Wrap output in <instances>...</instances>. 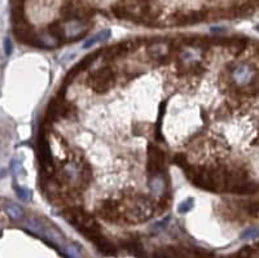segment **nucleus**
I'll return each instance as SVG.
<instances>
[{"label":"nucleus","instance_id":"obj_1","mask_svg":"<svg viewBox=\"0 0 259 258\" xmlns=\"http://www.w3.org/2000/svg\"><path fill=\"white\" fill-rule=\"evenodd\" d=\"M112 12L120 20L149 22L160 17L161 6L156 0H120L112 6Z\"/></svg>","mask_w":259,"mask_h":258},{"label":"nucleus","instance_id":"obj_2","mask_svg":"<svg viewBox=\"0 0 259 258\" xmlns=\"http://www.w3.org/2000/svg\"><path fill=\"white\" fill-rule=\"evenodd\" d=\"M120 218L130 224H138L148 220L154 214V204L142 194L130 192L120 200Z\"/></svg>","mask_w":259,"mask_h":258},{"label":"nucleus","instance_id":"obj_3","mask_svg":"<svg viewBox=\"0 0 259 258\" xmlns=\"http://www.w3.org/2000/svg\"><path fill=\"white\" fill-rule=\"evenodd\" d=\"M61 214L66 218L68 222L76 226L78 231H80L83 235L87 236L92 242L98 239V236H102V231H100V226H98V220L94 217H91L88 213L82 210V209L72 208V209L64 210Z\"/></svg>","mask_w":259,"mask_h":258},{"label":"nucleus","instance_id":"obj_4","mask_svg":"<svg viewBox=\"0 0 259 258\" xmlns=\"http://www.w3.org/2000/svg\"><path fill=\"white\" fill-rule=\"evenodd\" d=\"M91 180V170L82 162H69L60 172L61 184H69L73 188L86 187Z\"/></svg>","mask_w":259,"mask_h":258},{"label":"nucleus","instance_id":"obj_5","mask_svg":"<svg viewBox=\"0 0 259 258\" xmlns=\"http://www.w3.org/2000/svg\"><path fill=\"white\" fill-rule=\"evenodd\" d=\"M231 80L234 86L245 90V91H249L252 88L256 91L258 88V70L252 64L241 62L232 68Z\"/></svg>","mask_w":259,"mask_h":258},{"label":"nucleus","instance_id":"obj_6","mask_svg":"<svg viewBox=\"0 0 259 258\" xmlns=\"http://www.w3.org/2000/svg\"><path fill=\"white\" fill-rule=\"evenodd\" d=\"M114 82H116V73L110 66L100 68L87 80L88 86L98 94L108 92L113 87Z\"/></svg>","mask_w":259,"mask_h":258},{"label":"nucleus","instance_id":"obj_7","mask_svg":"<svg viewBox=\"0 0 259 258\" xmlns=\"http://www.w3.org/2000/svg\"><path fill=\"white\" fill-rule=\"evenodd\" d=\"M30 231L35 234H39L44 239L51 240V242H56V244H61L64 242V236L61 235V232L58 230L54 228V226H51L50 223L46 220V218H32L28 220V224H26Z\"/></svg>","mask_w":259,"mask_h":258},{"label":"nucleus","instance_id":"obj_8","mask_svg":"<svg viewBox=\"0 0 259 258\" xmlns=\"http://www.w3.org/2000/svg\"><path fill=\"white\" fill-rule=\"evenodd\" d=\"M61 16L65 20H82L87 21L92 16V10L82 0H64Z\"/></svg>","mask_w":259,"mask_h":258},{"label":"nucleus","instance_id":"obj_9","mask_svg":"<svg viewBox=\"0 0 259 258\" xmlns=\"http://www.w3.org/2000/svg\"><path fill=\"white\" fill-rule=\"evenodd\" d=\"M164 166H166V156H164V150H161L153 144H149L148 166H146L149 176H162L164 172Z\"/></svg>","mask_w":259,"mask_h":258},{"label":"nucleus","instance_id":"obj_10","mask_svg":"<svg viewBox=\"0 0 259 258\" xmlns=\"http://www.w3.org/2000/svg\"><path fill=\"white\" fill-rule=\"evenodd\" d=\"M74 110H76V108H74L73 104L68 102L61 96H57L48 106L47 116L51 121H56L58 118H69L70 116L74 114Z\"/></svg>","mask_w":259,"mask_h":258},{"label":"nucleus","instance_id":"obj_11","mask_svg":"<svg viewBox=\"0 0 259 258\" xmlns=\"http://www.w3.org/2000/svg\"><path fill=\"white\" fill-rule=\"evenodd\" d=\"M13 24H14L13 25V32H14L17 40L24 43V44L36 46V36L38 34L34 32V28L28 22V20Z\"/></svg>","mask_w":259,"mask_h":258},{"label":"nucleus","instance_id":"obj_12","mask_svg":"<svg viewBox=\"0 0 259 258\" xmlns=\"http://www.w3.org/2000/svg\"><path fill=\"white\" fill-rule=\"evenodd\" d=\"M62 29L64 40L72 42L84 36L88 28L86 26V21L82 20H65V22H62Z\"/></svg>","mask_w":259,"mask_h":258},{"label":"nucleus","instance_id":"obj_13","mask_svg":"<svg viewBox=\"0 0 259 258\" xmlns=\"http://www.w3.org/2000/svg\"><path fill=\"white\" fill-rule=\"evenodd\" d=\"M206 18V12L204 10H179L171 16V21L174 25L186 26L194 25Z\"/></svg>","mask_w":259,"mask_h":258},{"label":"nucleus","instance_id":"obj_14","mask_svg":"<svg viewBox=\"0 0 259 258\" xmlns=\"http://www.w3.org/2000/svg\"><path fill=\"white\" fill-rule=\"evenodd\" d=\"M38 152H39V160L43 166V169L47 172H54V154H52L51 147L50 143L47 142L43 135L39 138L38 142Z\"/></svg>","mask_w":259,"mask_h":258},{"label":"nucleus","instance_id":"obj_15","mask_svg":"<svg viewBox=\"0 0 259 258\" xmlns=\"http://www.w3.org/2000/svg\"><path fill=\"white\" fill-rule=\"evenodd\" d=\"M98 213L109 222H118V220H120V201L113 200V198L104 200L98 208Z\"/></svg>","mask_w":259,"mask_h":258},{"label":"nucleus","instance_id":"obj_16","mask_svg":"<svg viewBox=\"0 0 259 258\" xmlns=\"http://www.w3.org/2000/svg\"><path fill=\"white\" fill-rule=\"evenodd\" d=\"M146 51H148L149 58H153L154 61H158V62H161V61L168 58V54H170V44L164 40L153 42V43L148 46Z\"/></svg>","mask_w":259,"mask_h":258},{"label":"nucleus","instance_id":"obj_17","mask_svg":"<svg viewBox=\"0 0 259 258\" xmlns=\"http://www.w3.org/2000/svg\"><path fill=\"white\" fill-rule=\"evenodd\" d=\"M132 48V42H122V43H118V44L112 46V47L108 48L106 51H105L104 56L108 60H114V58H122V56L127 54Z\"/></svg>","mask_w":259,"mask_h":258},{"label":"nucleus","instance_id":"obj_18","mask_svg":"<svg viewBox=\"0 0 259 258\" xmlns=\"http://www.w3.org/2000/svg\"><path fill=\"white\" fill-rule=\"evenodd\" d=\"M110 36H112L110 30L109 29L102 30V32H98L95 36L87 39V40L84 42V44H83V48H84V50H88V48L94 47V46L98 44V43H104V42H106L108 39L110 38Z\"/></svg>","mask_w":259,"mask_h":258},{"label":"nucleus","instance_id":"obj_19","mask_svg":"<svg viewBox=\"0 0 259 258\" xmlns=\"http://www.w3.org/2000/svg\"><path fill=\"white\" fill-rule=\"evenodd\" d=\"M6 212L8 214V217L12 220H22L24 216H25V212L18 204H14V202H8L6 206Z\"/></svg>","mask_w":259,"mask_h":258},{"label":"nucleus","instance_id":"obj_20","mask_svg":"<svg viewBox=\"0 0 259 258\" xmlns=\"http://www.w3.org/2000/svg\"><path fill=\"white\" fill-rule=\"evenodd\" d=\"M98 54H88V56H86V58H83V60L80 61L78 65H76V69H73V70L70 72V76H76V73L86 70V69H87V68H88L90 65H91L92 62L96 60V58H98Z\"/></svg>","mask_w":259,"mask_h":258},{"label":"nucleus","instance_id":"obj_21","mask_svg":"<svg viewBox=\"0 0 259 258\" xmlns=\"http://www.w3.org/2000/svg\"><path fill=\"white\" fill-rule=\"evenodd\" d=\"M149 187L152 190V192L157 196L164 192V180L162 178V176H150L149 179Z\"/></svg>","mask_w":259,"mask_h":258},{"label":"nucleus","instance_id":"obj_22","mask_svg":"<svg viewBox=\"0 0 259 258\" xmlns=\"http://www.w3.org/2000/svg\"><path fill=\"white\" fill-rule=\"evenodd\" d=\"M65 253L69 258H82L83 257V250L82 248L78 246V244H70L65 248Z\"/></svg>","mask_w":259,"mask_h":258},{"label":"nucleus","instance_id":"obj_23","mask_svg":"<svg viewBox=\"0 0 259 258\" xmlns=\"http://www.w3.org/2000/svg\"><path fill=\"white\" fill-rule=\"evenodd\" d=\"M16 194H17V196L21 198V200H24V201L32 200V191H28V190H26V188L17 187L16 188Z\"/></svg>","mask_w":259,"mask_h":258},{"label":"nucleus","instance_id":"obj_24","mask_svg":"<svg viewBox=\"0 0 259 258\" xmlns=\"http://www.w3.org/2000/svg\"><path fill=\"white\" fill-rule=\"evenodd\" d=\"M193 198H186V200H184L183 202H182L180 205H179V213H186V212H190V209L193 208Z\"/></svg>","mask_w":259,"mask_h":258},{"label":"nucleus","instance_id":"obj_25","mask_svg":"<svg viewBox=\"0 0 259 258\" xmlns=\"http://www.w3.org/2000/svg\"><path fill=\"white\" fill-rule=\"evenodd\" d=\"M174 162L178 164L179 166H182L183 169H186V168H188V158H186V154H183V153H179V154L175 156Z\"/></svg>","mask_w":259,"mask_h":258},{"label":"nucleus","instance_id":"obj_26","mask_svg":"<svg viewBox=\"0 0 259 258\" xmlns=\"http://www.w3.org/2000/svg\"><path fill=\"white\" fill-rule=\"evenodd\" d=\"M4 51H6V56H10L13 51V47H12V42H10V38H6L4 40Z\"/></svg>","mask_w":259,"mask_h":258},{"label":"nucleus","instance_id":"obj_27","mask_svg":"<svg viewBox=\"0 0 259 258\" xmlns=\"http://www.w3.org/2000/svg\"><path fill=\"white\" fill-rule=\"evenodd\" d=\"M256 235H258L256 228H252V230H248L245 234H242V238H245V236H249V238H256Z\"/></svg>","mask_w":259,"mask_h":258}]
</instances>
